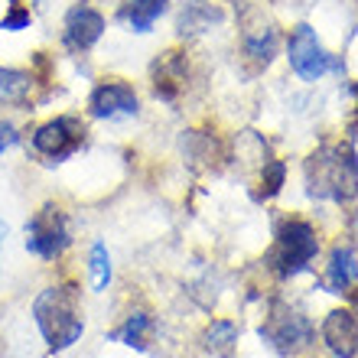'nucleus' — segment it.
Masks as SVG:
<instances>
[{
  "label": "nucleus",
  "mask_w": 358,
  "mask_h": 358,
  "mask_svg": "<svg viewBox=\"0 0 358 358\" xmlns=\"http://www.w3.org/2000/svg\"><path fill=\"white\" fill-rule=\"evenodd\" d=\"M33 320L36 329L52 352H62L76 345L85 332V316H82V296L76 283H56L36 296L33 303Z\"/></svg>",
  "instance_id": "1"
},
{
  "label": "nucleus",
  "mask_w": 358,
  "mask_h": 358,
  "mask_svg": "<svg viewBox=\"0 0 358 358\" xmlns=\"http://www.w3.org/2000/svg\"><path fill=\"white\" fill-rule=\"evenodd\" d=\"M310 192L332 202H352L358 196V163L349 147H322L306 163Z\"/></svg>",
  "instance_id": "2"
},
{
  "label": "nucleus",
  "mask_w": 358,
  "mask_h": 358,
  "mask_svg": "<svg viewBox=\"0 0 358 358\" xmlns=\"http://www.w3.org/2000/svg\"><path fill=\"white\" fill-rule=\"evenodd\" d=\"M316 255H320L316 228H313L310 222H303V218H287V222L277 228V241H273L264 267L287 280V277H296L300 271H306Z\"/></svg>",
  "instance_id": "3"
},
{
  "label": "nucleus",
  "mask_w": 358,
  "mask_h": 358,
  "mask_svg": "<svg viewBox=\"0 0 358 358\" xmlns=\"http://www.w3.org/2000/svg\"><path fill=\"white\" fill-rule=\"evenodd\" d=\"M72 245V222L56 202L33 212L27 222V251L36 255L39 261H59Z\"/></svg>",
  "instance_id": "4"
},
{
  "label": "nucleus",
  "mask_w": 358,
  "mask_h": 358,
  "mask_svg": "<svg viewBox=\"0 0 358 358\" xmlns=\"http://www.w3.org/2000/svg\"><path fill=\"white\" fill-rule=\"evenodd\" d=\"M85 137H88V127L82 117H76V114H59V117H49V121H43L36 131H33L29 147H33V153L43 157V160L62 163L76 150H82Z\"/></svg>",
  "instance_id": "5"
},
{
  "label": "nucleus",
  "mask_w": 358,
  "mask_h": 358,
  "mask_svg": "<svg viewBox=\"0 0 358 358\" xmlns=\"http://www.w3.org/2000/svg\"><path fill=\"white\" fill-rule=\"evenodd\" d=\"M88 114L94 121H131L141 114V94L124 78H101L88 94Z\"/></svg>",
  "instance_id": "6"
},
{
  "label": "nucleus",
  "mask_w": 358,
  "mask_h": 358,
  "mask_svg": "<svg viewBox=\"0 0 358 358\" xmlns=\"http://www.w3.org/2000/svg\"><path fill=\"white\" fill-rule=\"evenodd\" d=\"M104 29H108V20H104L101 10L88 0H78L62 17V46L72 56H85L101 43Z\"/></svg>",
  "instance_id": "7"
},
{
  "label": "nucleus",
  "mask_w": 358,
  "mask_h": 358,
  "mask_svg": "<svg viewBox=\"0 0 358 358\" xmlns=\"http://www.w3.org/2000/svg\"><path fill=\"white\" fill-rule=\"evenodd\" d=\"M261 336H264L280 355H293V352L306 349L313 342V326L300 310H293L287 303H273L271 316H267V322L261 326Z\"/></svg>",
  "instance_id": "8"
},
{
  "label": "nucleus",
  "mask_w": 358,
  "mask_h": 358,
  "mask_svg": "<svg viewBox=\"0 0 358 358\" xmlns=\"http://www.w3.org/2000/svg\"><path fill=\"white\" fill-rule=\"evenodd\" d=\"M290 66L303 82H320L332 69V56L322 49L313 27H296L290 33Z\"/></svg>",
  "instance_id": "9"
},
{
  "label": "nucleus",
  "mask_w": 358,
  "mask_h": 358,
  "mask_svg": "<svg viewBox=\"0 0 358 358\" xmlns=\"http://www.w3.org/2000/svg\"><path fill=\"white\" fill-rule=\"evenodd\" d=\"M322 342L336 358H352L358 352V320L345 310H336L322 322Z\"/></svg>",
  "instance_id": "10"
},
{
  "label": "nucleus",
  "mask_w": 358,
  "mask_h": 358,
  "mask_svg": "<svg viewBox=\"0 0 358 358\" xmlns=\"http://www.w3.org/2000/svg\"><path fill=\"white\" fill-rule=\"evenodd\" d=\"M170 10V0H121L114 20L131 33H150Z\"/></svg>",
  "instance_id": "11"
},
{
  "label": "nucleus",
  "mask_w": 358,
  "mask_h": 358,
  "mask_svg": "<svg viewBox=\"0 0 358 358\" xmlns=\"http://www.w3.org/2000/svg\"><path fill=\"white\" fill-rule=\"evenodd\" d=\"M355 280H358V257H355V248H352L349 241H339V245L332 248L322 283L329 287V293H345Z\"/></svg>",
  "instance_id": "12"
},
{
  "label": "nucleus",
  "mask_w": 358,
  "mask_h": 358,
  "mask_svg": "<svg viewBox=\"0 0 358 358\" xmlns=\"http://www.w3.org/2000/svg\"><path fill=\"white\" fill-rule=\"evenodd\" d=\"M277 43H280V36H277V29H273V23H245V33H241V49H245V56L251 59V62H257V66H267L273 59V52H277Z\"/></svg>",
  "instance_id": "13"
},
{
  "label": "nucleus",
  "mask_w": 358,
  "mask_h": 358,
  "mask_svg": "<svg viewBox=\"0 0 358 358\" xmlns=\"http://www.w3.org/2000/svg\"><path fill=\"white\" fill-rule=\"evenodd\" d=\"M212 23H222V10L215 3L206 0H182L176 13V29L179 36H196L202 29H208Z\"/></svg>",
  "instance_id": "14"
},
{
  "label": "nucleus",
  "mask_w": 358,
  "mask_h": 358,
  "mask_svg": "<svg viewBox=\"0 0 358 358\" xmlns=\"http://www.w3.org/2000/svg\"><path fill=\"white\" fill-rule=\"evenodd\" d=\"M39 78L29 69L0 66V104H27L36 92Z\"/></svg>",
  "instance_id": "15"
},
{
  "label": "nucleus",
  "mask_w": 358,
  "mask_h": 358,
  "mask_svg": "<svg viewBox=\"0 0 358 358\" xmlns=\"http://www.w3.org/2000/svg\"><path fill=\"white\" fill-rule=\"evenodd\" d=\"M150 336H153V316L150 313H143V310L131 313V316L117 326V332H114V339L117 342L131 345V349H141V352L150 345Z\"/></svg>",
  "instance_id": "16"
},
{
  "label": "nucleus",
  "mask_w": 358,
  "mask_h": 358,
  "mask_svg": "<svg viewBox=\"0 0 358 358\" xmlns=\"http://www.w3.org/2000/svg\"><path fill=\"white\" fill-rule=\"evenodd\" d=\"M235 342H238V326L231 320H212V326L202 332V345L215 358L231 355V352H235Z\"/></svg>",
  "instance_id": "17"
},
{
  "label": "nucleus",
  "mask_w": 358,
  "mask_h": 358,
  "mask_svg": "<svg viewBox=\"0 0 358 358\" xmlns=\"http://www.w3.org/2000/svg\"><path fill=\"white\" fill-rule=\"evenodd\" d=\"M88 271H92V287L98 293L108 290L111 283V255H108V245L104 241H94L92 255H88Z\"/></svg>",
  "instance_id": "18"
},
{
  "label": "nucleus",
  "mask_w": 358,
  "mask_h": 358,
  "mask_svg": "<svg viewBox=\"0 0 358 358\" xmlns=\"http://www.w3.org/2000/svg\"><path fill=\"white\" fill-rule=\"evenodd\" d=\"M283 173H287V166H283L280 160H271L264 163V173H261V186H264V199L277 196L283 186Z\"/></svg>",
  "instance_id": "19"
},
{
  "label": "nucleus",
  "mask_w": 358,
  "mask_h": 358,
  "mask_svg": "<svg viewBox=\"0 0 358 358\" xmlns=\"http://www.w3.org/2000/svg\"><path fill=\"white\" fill-rule=\"evenodd\" d=\"M29 7H23V3H13L10 7V13L3 17V23H0V29H10V33H17V29H27L29 27Z\"/></svg>",
  "instance_id": "20"
},
{
  "label": "nucleus",
  "mask_w": 358,
  "mask_h": 358,
  "mask_svg": "<svg viewBox=\"0 0 358 358\" xmlns=\"http://www.w3.org/2000/svg\"><path fill=\"white\" fill-rule=\"evenodd\" d=\"M20 143V127L10 117H0V157Z\"/></svg>",
  "instance_id": "21"
},
{
  "label": "nucleus",
  "mask_w": 358,
  "mask_h": 358,
  "mask_svg": "<svg viewBox=\"0 0 358 358\" xmlns=\"http://www.w3.org/2000/svg\"><path fill=\"white\" fill-rule=\"evenodd\" d=\"M345 293H349V303H352V310L358 313V290H345Z\"/></svg>",
  "instance_id": "22"
},
{
  "label": "nucleus",
  "mask_w": 358,
  "mask_h": 358,
  "mask_svg": "<svg viewBox=\"0 0 358 358\" xmlns=\"http://www.w3.org/2000/svg\"><path fill=\"white\" fill-rule=\"evenodd\" d=\"M3 241H7V225L0 222V248H3Z\"/></svg>",
  "instance_id": "23"
},
{
  "label": "nucleus",
  "mask_w": 358,
  "mask_h": 358,
  "mask_svg": "<svg viewBox=\"0 0 358 358\" xmlns=\"http://www.w3.org/2000/svg\"><path fill=\"white\" fill-rule=\"evenodd\" d=\"M355 228H358V215H355Z\"/></svg>",
  "instance_id": "24"
}]
</instances>
